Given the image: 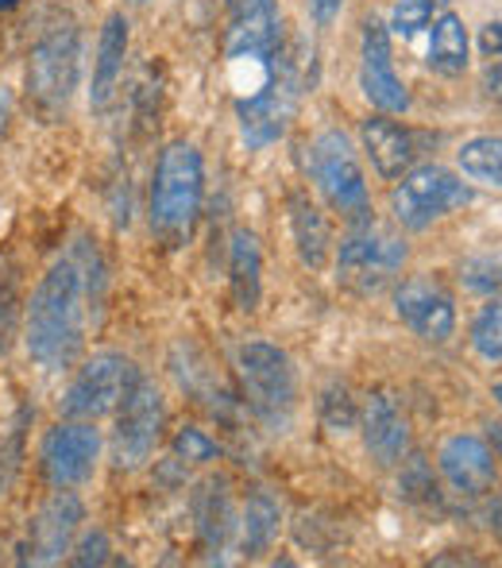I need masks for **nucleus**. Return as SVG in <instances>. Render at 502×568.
<instances>
[{"label":"nucleus","mask_w":502,"mask_h":568,"mask_svg":"<svg viewBox=\"0 0 502 568\" xmlns=\"http://www.w3.org/2000/svg\"><path fill=\"white\" fill-rule=\"evenodd\" d=\"M101 260L90 244H74L70 252L54 255L39 283L31 286L23 302L20 333L23 352L35 367L51 375L74 372V364L85 356V337H90L93 302L101 283Z\"/></svg>","instance_id":"nucleus-1"},{"label":"nucleus","mask_w":502,"mask_h":568,"mask_svg":"<svg viewBox=\"0 0 502 568\" xmlns=\"http://www.w3.org/2000/svg\"><path fill=\"white\" fill-rule=\"evenodd\" d=\"M205 197V163L189 140H174L158 151L151 174V232L166 244L189 236Z\"/></svg>","instance_id":"nucleus-2"},{"label":"nucleus","mask_w":502,"mask_h":568,"mask_svg":"<svg viewBox=\"0 0 502 568\" xmlns=\"http://www.w3.org/2000/svg\"><path fill=\"white\" fill-rule=\"evenodd\" d=\"M309 179L317 182L321 197L329 202L332 213L348 221V225H368L371 221V194L368 179H363L360 155H356L352 140L340 128H325L309 143Z\"/></svg>","instance_id":"nucleus-3"},{"label":"nucleus","mask_w":502,"mask_h":568,"mask_svg":"<svg viewBox=\"0 0 502 568\" xmlns=\"http://www.w3.org/2000/svg\"><path fill=\"white\" fill-rule=\"evenodd\" d=\"M236 372H240L244 398H248L255 418L270 429L286 426L294 406H298V372H294V359L278 344L248 341L236 352Z\"/></svg>","instance_id":"nucleus-4"},{"label":"nucleus","mask_w":502,"mask_h":568,"mask_svg":"<svg viewBox=\"0 0 502 568\" xmlns=\"http://www.w3.org/2000/svg\"><path fill=\"white\" fill-rule=\"evenodd\" d=\"M82 70V31L74 23H54L28 51V98L47 116L62 113L78 90Z\"/></svg>","instance_id":"nucleus-5"},{"label":"nucleus","mask_w":502,"mask_h":568,"mask_svg":"<svg viewBox=\"0 0 502 568\" xmlns=\"http://www.w3.org/2000/svg\"><path fill=\"white\" fill-rule=\"evenodd\" d=\"M135 379H140V367L124 352H93V356L78 359L74 375H70L66 390H62L59 418H113Z\"/></svg>","instance_id":"nucleus-6"},{"label":"nucleus","mask_w":502,"mask_h":568,"mask_svg":"<svg viewBox=\"0 0 502 568\" xmlns=\"http://www.w3.org/2000/svg\"><path fill=\"white\" fill-rule=\"evenodd\" d=\"M166 429V398L147 375L132 383L124 403L113 414V437H109V460L116 471H140L151 464Z\"/></svg>","instance_id":"nucleus-7"},{"label":"nucleus","mask_w":502,"mask_h":568,"mask_svg":"<svg viewBox=\"0 0 502 568\" xmlns=\"http://www.w3.org/2000/svg\"><path fill=\"white\" fill-rule=\"evenodd\" d=\"M406 255L410 247L398 232L379 229L376 221L352 225L337 247V278L356 294H379L406 267Z\"/></svg>","instance_id":"nucleus-8"},{"label":"nucleus","mask_w":502,"mask_h":568,"mask_svg":"<svg viewBox=\"0 0 502 568\" xmlns=\"http://www.w3.org/2000/svg\"><path fill=\"white\" fill-rule=\"evenodd\" d=\"M472 202V190L460 174H452L449 166H410L402 174L395 190H390V213L406 232H426L433 221H441L444 213L460 210Z\"/></svg>","instance_id":"nucleus-9"},{"label":"nucleus","mask_w":502,"mask_h":568,"mask_svg":"<svg viewBox=\"0 0 502 568\" xmlns=\"http://www.w3.org/2000/svg\"><path fill=\"white\" fill-rule=\"evenodd\" d=\"M101 453H105V437H101L98 422L59 418L39 442V476L47 487L78 491L98 476Z\"/></svg>","instance_id":"nucleus-10"},{"label":"nucleus","mask_w":502,"mask_h":568,"mask_svg":"<svg viewBox=\"0 0 502 568\" xmlns=\"http://www.w3.org/2000/svg\"><path fill=\"white\" fill-rule=\"evenodd\" d=\"M298 70H294V62L286 54H278L267 82L259 90H252L248 98H240V105H236L248 148H270L275 140H283L294 120V109H298Z\"/></svg>","instance_id":"nucleus-11"},{"label":"nucleus","mask_w":502,"mask_h":568,"mask_svg":"<svg viewBox=\"0 0 502 568\" xmlns=\"http://www.w3.org/2000/svg\"><path fill=\"white\" fill-rule=\"evenodd\" d=\"M85 523V503L78 491L66 487H51L43 503H39L35 518L28 530V561L31 565H62L74 549L78 534Z\"/></svg>","instance_id":"nucleus-12"},{"label":"nucleus","mask_w":502,"mask_h":568,"mask_svg":"<svg viewBox=\"0 0 502 568\" xmlns=\"http://www.w3.org/2000/svg\"><path fill=\"white\" fill-rule=\"evenodd\" d=\"M395 314L413 337L429 344H444L457 333V302L433 278H406L395 291Z\"/></svg>","instance_id":"nucleus-13"},{"label":"nucleus","mask_w":502,"mask_h":568,"mask_svg":"<svg viewBox=\"0 0 502 568\" xmlns=\"http://www.w3.org/2000/svg\"><path fill=\"white\" fill-rule=\"evenodd\" d=\"M360 90L379 113H406L410 109V93H406L402 78L395 70V54H390V31L379 20L363 23V43H360Z\"/></svg>","instance_id":"nucleus-14"},{"label":"nucleus","mask_w":502,"mask_h":568,"mask_svg":"<svg viewBox=\"0 0 502 568\" xmlns=\"http://www.w3.org/2000/svg\"><path fill=\"white\" fill-rule=\"evenodd\" d=\"M437 464L449 487L460 495H483L495 487V453L475 434H452L437 453Z\"/></svg>","instance_id":"nucleus-15"},{"label":"nucleus","mask_w":502,"mask_h":568,"mask_svg":"<svg viewBox=\"0 0 502 568\" xmlns=\"http://www.w3.org/2000/svg\"><path fill=\"white\" fill-rule=\"evenodd\" d=\"M360 140H363V155L371 159L379 179H402L413 166V135L410 128H402L398 120H390V113H376L360 124Z\"/></svg>","instance_id":"nucleus-16"},{"label":"nucleus","mask_w":502,"mask_h":568,"mask_svg":"<svg viewBox=\"0 0 502 568\" xmlns=\"http://www.w3.org/2000/svg\"><path fill=\"white\" fill-rule=\"evenodd\" d=\"M127 39H132V23L124 12H109L98 36V54H93V82H90V105L105 109L116 93V82L124 74L127 59Z\"/></svg>","instance_id":"nucleus-17"},{"label":"nucleus","mask_w":502,"mask_h":568,"mask_svg":"<svg viewBox=\"0 0 502 568\" xmlns=\"http://www.w3.org/2000/svg\"><path fill=\"white\" fill-rule=\"evenodd\" d=\"M363 445H368V453L376 456L382 468H395L410 453V422L402 418L395 398H368V406H363Z\"/></svg>","instance_id":"nucleus-18"},{"label":"nucleus","mask_w":502,"mask_h":568,"mask_svg":"<svg viewBox=\"0 0 502 568\" xmlns=\"http://www.w3.org/2000/svg\"><path fill=\"white\" fill-rule=\"evenodd\" d=\"M286 210H290V232H294V247H298L301 263H306L309 271H325V263H329V255H332V236H329L325 213L309 202V194H298V190L290 194Z\"/></svg>","instance_id":"nucleus-19"},{"label":"nucleus","mask_w":502,"mask_h":568,"mask_svg":"<svg viewBox=\"0 0 502 568\" xmlns=\"http://www.w3.org/2000/svg\"><path fill=\"white\" fill-rule=\"evenodd\" d=\"M228 271H233V294L236 306L244 314H252L259 306V283H263V252L259 240L248 229L233 232V244H228Z\"/></svg>","instance_id":"nucleus-20"},{"label":"nucleus","mask_w":502,"mask_h":568,"mask_svg":"<svg viewBox=\"0 0 502 568\" xmlns=\"http://www.w3.org/2000/svg\"><path fill=\"white\" fill-rule=\"evenodd\" d=\"M236 526H240V549L248 557H259L275 546L278 530H283V507L270 491H252Z\"/></svg>","instance_id":"nucleus-21"},{"label":"nucleus","mask_w":502,"mask_h":568,"mask_svg":"<svg viewBox=\"0 0 502 568\" xmlns=\"http://www.w3.org/2000/svg\"><path fill=\"white\" fill-rule=\"evenodd\" d=\"M468 28L457 12H441L433 20V36H429V67L441 78H457L468 70Z\"/></svg>","instance_id":"nucleus-22"},{"label":"nucleus","mask_w":502,"mask_h":568,"mask_svg":"<svg viewBox=\"0 0 502 568\" xmlns=\"http://www.w3.org/2000/svg\"><path fill=\"white\" fill-rule=\"evenodd\" d=\"M460 171L472 182L502 190V135H475L457 151Z\"/></svg>","instance_id":"nucleus-23"},{"label":"nucleus","mask_w":502,"mask_h":568,"mask_svg":"<svg viewBox=\"0 0 502 568\" xmlns=\"http://www.w3.org/2000/svg\"><path fill=\"white\" fill-rule=\"evenodd\" d=\"M472 348L491 364H502V291L491 294L488 306L472 322Z\"/></svg>","instance_id":"nucleus-24"},{"label":"nucleus","mask_w":502,"mask_h":568,"mask_svg":"<svg viewBox=\"0 0 502 568\" xmlns=\"http://www.w3.org/2000/svg\"><path fill=\"white\" fill-rule=\"evenodd\" d=\"M460 283L475 294H499L502 291V252L499 255H472L460 263Z\"/></svg>","instance_id":"nucleus-25"},{"label":"nucleus","mask_w":502,"mask_h":568,"mask_svg":"<svg viewBox=\"0 0 502 568\" xmlns=\"http://www.w3.org/2000/svg\"><path fill=\"white\" fill-rule=\"evenodd\" d=\"M171 445H174V456L186 464H209V460H217V453H221L217 442L197 426H182Z\"/></svg>","instance_id":"nucleus-26"},{"label":"nucleus","mask_w":502,"mask_h":568,"mask_svg":"<svg viewBox=\"0 0 502 568\" xmlns=\"http://www.w3.org/2000/svg\"><path fill=\"white\" fill-rule=\"evenodd\" d=\"M429 20H433V0H395L390 31L402 39H413L421 28H429Z\"/></svg>","instance_id":"nucleus-27"},{"label":"nucleus","mask_w":502,"mask_h":568,"mask_svg":"<svg viewBox=\"0 0 502 568\" xmlns=\"http://www.w3.org/2000/svg\"><path fill=\"white\" fill-rule=\"evenodd\" d=\"M20 317H23V302L16 294V283L8 275H0V352H8L16 329H20Z\"/></svg>","instance_id":"nucleus-28"},{"label":"nucleus","mask_w":502,"mask_h":568,"mask_svg":"<svg viewBox=\"0 0 502 568\" xmlns=\"http://www.w3.org/2000/svg\"><path fill=\"white\" fill-rule=\"evenodd\" d=\"M109 554H113V546H109V534L105 530H90L82 541H74V549H70L66 561L78 565V568H90V565H105Z\"/></svg>","instance_id":"nucleus-29"},{"label":"nucleus","mask_w":502,"mask_h":568,"mask_svg":"<svg viewBox=\"0 0 502 568\" xmlns=\"http://www.w3.org/2000/svg\"><path fill=\"white\" fill-rule=\"evenodd\" d=\"M480 51L488 54V59H502V23H488V28L480 31Z\"/></svg>","instance_id":"nucleus-30"},{"label":"nucleus","mask_w":502,"mask_h":568,"mask_svg":"<svg viewBox=\"0 0 502 568\" xmlns=\"http://www.w3.org/2000/svg\"><path fill=\"white\" fill-rule=\"evenodd\" d=\"M340 4H345V0H309V8H314V20L321 23V28H329V23L337 20Z\"/></svg>","instance_id":"nucleus-31"},{"label":"nucleus","mask_w":502,"mask_h":568,"mask_svg":"<svg viewBox=\"0 0 502 568\" xmlns=\"http://www.w3.org/2000/svg\"><path fill=\"white\" fill-rule=\"evenodd\" d=\"M483 90H488V98H495L502 105V62L491 59V67L483 70Z\"/></svg>","instance_id":"nucleus-32"},{"label":"nucleus","mask_w":502,"mask_h":568,"mask_svg":"<svg viewBox=\"0 0 502 568\" xmlns=\"http://www.w3.org/2000/svg\"><path fill=\"white\" fill-rule=\"evenodd\" d=\"M8 124H12V90L0 85V140L8 135Z\"/></svg>","instance_id":"nucleus-33"},{"label":"nucleus","mask_w":502,"mask_h":568,"mask_svg":"<svg viewBox=\"0 0 502 568\" xmlns=\"http://www.w3.org/2000/svg\"><path fill=\"white\" fill-rule=\"evenodd\" d=\"M488 437H491V453L502 460V422H495V426L488 429Z\"/></svg>","instance_id":"nucleus-34"},{"label":"nucleus","mask_w":502,"mask_h":568,"mask_svg":"<svg viewBox=\"0 0 502 568\" xmlns=\"http://www.w3.org/2000/svg\"><path fill=\"white\" fill-rule=\"evenodd\" d=\"M16 4H20V0H0V12H12Z\"/></svg>","instance_id":"nucleus-35"},{"label":"nucleus","mask_w":502,"mask_h":568,"mask_svg":"<svg viewBox=\"0 0 502 568\" xmlns=\"http://www.w3.org/2000/svg\"><path fill=\"white\" fill-rule=\"evenodd\" d=\"M495 403H499V406H502V379H499V383H495Z\"/></svg>","instance_id":"nucleus-36"},{"label":"nucleus","mask_w":502,"mask_h":568,"mask_svg":"<svg viewBox=\"0 0 502 568\" xmlns=\"http://www.w3.org/2000/svg\"><path fill=\"white\" fill-rule=\"evenodd\" d=\"M127 4H147V0H127Z\"/></svg>","instance_id":"nucleus-37"}]
</instances>
